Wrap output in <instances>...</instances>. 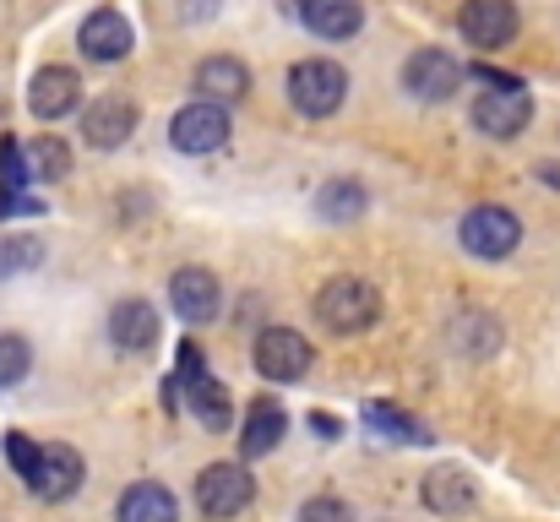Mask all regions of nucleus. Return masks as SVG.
<instances>
[{"instance_id": "27", "label": "nucleus", "mask_w": 560, "mask_h": 522, "mask_svg": "<svg viewBox=\"0 0 560 522\" xmlns=\"http://www.w3.org/2000/svg\"><path fill=\"white\" fill-rule=\"evenodd\" d=\"M38 452H44V446H38V441H27L22 430H11V436H5V463L16 468V479H22V485L38 474Z\"/></svg>"}, {"instance_id": "21", "label": "nucleus", "mask_w": 560, "mask_h": 522, "mask_svg": "<svg viewBox=\"0 0 560 522\" xmlns=\"http://www.w3.org/2000/svg\"><path fill=\"white\" fill-rule=\"evenodd\" d=\"M365 201H371L365 185H360V179H343V174L316 190V212H322L327 223H354V218L365 212Z\"/></svg>"}, {"instance_id": "12", "label": "nucleus", "mask_w": 560, "mask_h": 522, "mask_svg": "<svg viewBox=\"0 0 560 522\" xmlns=\"http://www.w3.org/2000/svg\"><path fill=\"white\" fill-rule=\"evenodd\" d=\"M170 300H175L180 322L201 327V322H212V316H218V305H223V289H218V278H212L207 267H180V272L170 278Z\"/></svg>"}, {"instance_id": "9", "label": "nucleus", "mask_w": 560, "mask_h": 522, "mask_svg": "<svg viewBox=\"0 0 560 522\" xmlns=\"http://www.w3.org/2000/svg\"><path fill=\"white\" fill-rule=\"evenodd\" d=\"M82 479H88L82 452H77V446H66V441H55V446H44V452H38V474L27 479V490H33L38 501H71V496L82 490Z\"/></svg>"}, {"instance_id": "23", "label": "nucleus", "mask_w": 560, "mask_h": 522, "mask_svg": "<svg viewBox=\"0 0 560 522\" xmlns=\"http://www.w3.org/2000/svg\"><path fill=\"white\" fill-rule=\"evenodd\" d=\"M365 425H371V430H381L386 441H413V446H424V441H430V430H424L413 414L392 408V403H365Z\"/></svg>"}, {"instance_id": "5", "label": "nucleus", "mask_w": 560, "mask_h": 522, "mask_svg": "<svg viewBox=\"0 0 560 522\" xmlns=\"http://www.w3.org/2000/svg\"><path fill=\"white\" fill-rule=\"evenodd\" d=\"M170 142L180 153H218L229 142V109L212 104V98H196L170 120Z\"/></svg>"}, {"instance_id": "16", "label": "nucleus", "mask_w": 560, "mask_h": 522, "mask_svg": "<svg viewBox=\"0 0 560 522\" xmlns=\"http://www.w3.org/2000/svg\"><path fill=\"white\" fill-rule=\"evenodd\" d=\"M300 22L316 38H354L365 22V5L360 0H300Z\"/></svg>"}, {"instance_id": "28", "label": "nucleus", "mask_w": 560, "mask_h": 522, "mask_svg": "<svg viewBox=\"0 0 560 522\" xmlns=\"http://www.w3.org/2000/svg\"><path fill=\"white\" fill-rule=\"evenodd\" d=\"M27 364H33V353L22 338H0V386H16L27 375Z\"/></svg>"}, {"instance_id": "6", "label": "nucleus", "mask_w": 560, "mask_h": 522, "mask_svg": "<svg viewBox=\"0 0 560 522\" xmlns=\"http://www.w3.org/2000/svg\"><path fill=\"white\" fill-rule=\"evenodd\" d=\"M528 120H534V98H528V88H506V93L485 88L479 104H474V126H479L485 137H495V142L523 137Z\"/></svg>"}, {"instance_id": "18", "label": "nucleus", "mask_w": 560, "mask_h": 522, "mask_svg": "<svg viewBox=\"0 0 560 522\" xmlns=\"http://www.w3.org/2000/svg\"><path fill=\"white\" fill-rule=\"evenodd\" d=\"M283 430H289V414H283V403H278V397H256V403H250V414H245L240 452H245V457H267V452L283 441Z\"/></svg>"}, {"instance_id": "11", "label": "nucleus", "mask_w": 560, "mask_h": 522, "mask_svg": "<svg viewBox=\"0 0 560 522\" xmlns=\"http://www.w3.org/2000/svg\"><path fill=\"white\" fill-rule=\"evenodd\" d=\"M131 131H137V104H131V98H120V93L98 98V104L88 109V120H82V137H88V148H98V153L126 148V137H131Z\"/></svg>"}, {"instance_id": "13", "label": "nucleus", "mask_w": 560, "mask_h": 522, "mask_svg": "<svg viewBox=\"0 0 560 522\" xmlns=\"http://www.w3.org/2000/svg\"><path fill=\"white\" fill-rule=\"evenodd\" d=\"M77 98H82V82H77L71 66H44L33 77V88H27V109L38 120H66L77 109Z\"/></svg>"}, {"instance_id": "8", "label": "nucleus", "mask_w": 560, "mask_h": 522, "mask_svg": "<svg viewBox=\"0 0 560 522\" xmlns=\"http://www.w3.org/2000/svg\"><path fill=\"white\" fill-rule=\"evenodd\" d=\"M457 27L474 49H506L517 38V5L512 0H463Z\"/></svg>"}, {"instance_id": "26", "label": "nucleus", "mask_w": 560, "mask_h": 522, "mask_svg": "<svg viewBox=\"0 0 560 522\" xmlns=\"http://www.w3.org/2000/svg\"><path fill=\"white\" fill-rule=\"evenodd\" d=\"M27 164H33V179H60V174H71V148L60 137H38L27 148Z\"/></svg>"}, {"instance_id": "15", "label": "nucleus", "mask_w": 560, "mask_h": 522, "mask_svg": "<svg viewBox=\"0 0 560 522\" xmlns=\"http://www.w3.org/2000/svg\"><path fill=\"white\" fill-rule=\"evenodd\" d=\"M109 344L126 348V353H148L159 344V311L148 300H120L109 311Z\"/></svg>"}, {"instance_id": "19", "label": "nucleus", "mask_w": 560, "mask_h": 522, "mask_svg": "<svg viewBox=\"0 0 560 522\" xmlns=\"http://www.w3.org/2000/svg\"><path fill=\"white\" fill-rule=\"evenodd\" d=\"M474 479L463 474V468H435L430 479H424V507L430 512H441V518H457V512H468L474 507Z\"/></svg>"}, {"instance_id": "14", "label": "nucleus", "mask_w": 560, "mask_h": 522, "mask_svg": "<svg viewBox=\"0 0 560 522\" xmlns=\"http://www.w3.org/2000/svg\"><path fill=\"white\" fill-rule=\"evenodd\" d=\"M77 44H82L88 60H104V66H109V60H126L137 38H131V22H126L120 11H93V16L82 22Z\"/></svg>"}, {"instance_id": "32", "label": "nucleus", "mask_w": 560, "mask_h": 522, "mask_svg": "<svg viewBox=\"0 0 560 522\" xmlns=\"http://www.w3.org/2000/svg\"><path fill=\"white\" fill-rule=\"evenodd\" d=\"M539 174H545V185H560V164H545Z\"/></svg>"}, {"instance_id": "2", "label": "nucleus", "mask_w": 560, "mask_h": 522, "mask_svg": "<svg viewBox=\"0 0 560 522\" xmlns=\"http://www.w3.org/2000/svg\"><path fill=\"white\" fill-rule=\"evenodd\" d=\"M316 316H322L327 333L354 338V333L375 327V316H381V294H375L365 278H332V283H322V294H316Z\"/></svg>"}, {"instance_id": "29", "label": "nucleus", "mask_w": 560, "mask_h": 522, "mask_svg": "<svg viewBox=\"0 0 560 522\" xmlns=\"http://www.w3.org/2000/svg\"><path fill=\"white\" fill-rule=\"evenodd\" d=\"M300 522H354V512H349V501H338V496H316V501H305Z\"/></svg>"}, {"instance_id": "25", "label": "nucleus", "mask_w": 560, "mask_h": 522, "mask_svg": "<svg viewBox=\"0 0 560 522\" xmlns=\"http://www.w3.org/2000/svg\"><path fill=\"white\" fill-rule=\"evenodd\" d=\"M27 179H33L27 153L5 137V142H0V207H5V201H16V196H27Z\"/></svg>"}, {"instance_id": "30", "label": "nucleus", "mask_w": 560, "mask_h": 522, "mask_svg": "<svg viewBox=\"0 0 560 522\" xmlns=\"http://www.w3.org/2000/svg\"><path fill=\"white\" fill-rule=\"evenodd\" d=\"M175 370H180V381H201L207 375V359H201V344H180V353H175Z\"/></svg>"}, {"instance_id": "17", "label": "nucleus", "mask_w": 560, "mask_h": 522, "mask_svg": "<svg viewBox=\"0 0 560 522\" xmlns=\"http://www.w3.org/2000/svg\"><path fill=\"white\" fill-rule=\"evenodd\" d=\"M245 88H250V71H245V60H234V55H207L201 66H196V93L201 98H212V104H234V98H245Z\"/></svg>"}, {"instance_id": "22", "label": "nucleus", "mask_w": 560, "mask_h": 522, "mask_svg": "<svg viewBox=\"0 0 560 522\" xmlns=\"http://www.w3.org/2000/svg\"><path fill=\"white\" fill-rule=\"evenodd\" d=\"M186 403H190V414H196L207 430H229L234 397H229V386H223V381H212V375L190 381V386H186Z\"/></svg>"}, {"instance_id": "31", "label": "nucleus", "mask_w": 560, "mask_h": 522, "mask_svg": "<svg viewBox=\"0 0 560 522\" xmlns=\"http://www.w3.org/2000/svg\"><path fill=\"white\" fill-rule=\"evenodd\" d=\"M311 430H316L322 441H338V419H332V414H311Z\"/></svg>"}, {"instance_id": "10", "label": "nucleus", "mask_w": 560, "mask_h": 522, "mask_svg": "<svg viewBox=\"0 0 560 522\" xmlns=\"http://www.w3.org/2000/svg\"><path fill=\"white\" fill-rule=\"evenodd\" d=\"M311 359H316V348L305 344L294 327H272V333H261V344H256V370H261L267 381H300V375L311 370Z\"/></svg>"}, {"instance_id": "24", "label": "nucleus", "mask_w": 560, "mask_h": 522, "mask_svg": "<svg viewBox=\"0 0 560 522\" xmlns=\"http://www.w3.org/2000/svg\"><path fill=\"white\" fill-rule=\"evenodd\" d=\"M44 262V240L38 234H0V278L33 272Z\"/></svg>"}, {"instance_id": "1", "label": "nucleus", "mask_w": 560, "mask_h": 522, "mask_svg": "<svg viewBox=\"0 0 560 522\" xmlns=\"http://www.w3.org/2000/svg\"><path fill=\"white\" fill-rule=\"evenodd\" d=\"M349 98V71L327 55H311V60H294L289 71V104L305 115V120H327L338 115Z\"/></svg>"}, {"instance_id": "20", "label": "nucleus", "mask_w": 560, "mask_h": 522, "mask_svg": "<svg viewBox=\"0 0 560 522\" xmlns=\"http://www.w3.org/2000/svg\"><path fill=\"white\" fill-rule=\"evenodd\" d=\"M120 522H180V507H175V496L164 485L142 479V485H131L120 496Z\"/></svg>"}, {"instance_id": "4", "label": "nucleus", "mask_w": 560, "mask_h": 522, "mask_svg": "<svg viewBox=\"0 0 560 522\" xmlns=\"http://www.w3.org/2000/svg\"><path fill=\"white\" fill-rule=\"evenodd\" d=\"M517 240H523V223H517V212H506V207H474V212L463 218V245H468V256H479V262L512 256Z\"/></svg>"}, {"instance_id": "7", "label": "nucleus", "mask_w": 560, "mask_h": 522, "mask_svg": "<svg viewBox=\"0 0 560 522\" xmlns=\"http://www.w3.org/2000/svg\"><path fill=\"white\" fill-rule=\"evenodd\" d=\"M457 82H463V66H457L446 49H413L408 66H402V88H408L419 104H441V98H452Z\"/></svg>"}, {"instance_id": "3", "label": "nucleus", "mask_w": 560, "mask_h": 522, "mask_svg": "<svg viewBox=\"0 0 560 522\" xmlns=\"http://www.w3.org/2000/svg\"><path fill=\"white\" fill-rule=\"evenodd\" d=\"M250 496H256V485H250V474H245L240 463H212V468H201V479H196V507L212 522L240 518V512L250 507Z\"/></svg>"}]
</instances>
